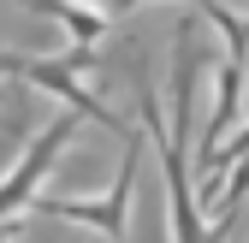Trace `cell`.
<instances>
[{"label":"cell","instance_id":"1","mask_svg":"<svg viewBox=\"0 0 249 243\" xmlns=\"http://www.w3.org/2000/svg\"><path fill=\"white\" fill-rule=\"evenodd\" d=\"M119 142H124V160H119L113 184H107L101 196H30L24 214L95 226L107 243H131V196H137V178H142V131H124Z\"/></svg>","mask_w":249,"mask_h":243},{"label":"cell","instance_id":"2","mask_svg":"<svg viewBox=\"0 0 249 243\" xmlns=\"http://www.w3.org/2000/svg\"><path fill=\"white\" fill-rule=\"evenodd\" d=\"M71 137H77V119H71V113H59L53 125H42V131H36V142H24V155L12 160V172L0 178V220L24 214L30 196H42L48 172H53V160H59V155H66V142H71Z\"/></svg>","mask_w":249,"mask_h":243},{"label":"cell","instance_id":"3","mask_svg":"<svg viewBox=\"0 0 249 243\" xmlns=\"http://www.w3.org/2000/svg\"><path fill=\"white\" fill-rule=\"evenodd\" d=\"M18 77H24V83H36L42 95L66 101V107H71L77 119L101 125L107 137H124V131H131V125H124V119H119V113H113V107L101 101V95H89V89L77 83V71L66 66V53H53V59H30V53H24V59H18Z\"/></svg>","mask_w":249,"mask_h":243},{"label":"cell","instance_id":"4","mask_svg":"<svg viewBox=\"0 0 249 243\" xmlns=\"http://www.w3.org/2000/svg\"><path fill=\"white\" fill-rule=\"evenodd\" d=\"M243 89H249V66L243 59H213V107L202 119V142H196V160L208 166L213 160V148H220V137L237 125V113H243Z\"/></svg>","mask_w":249,"mask_h":243},{"label":"cell","instance_id":"5","mask_svg":"<svg viewBox=\"0 0 249 243\" xmlns=\"http://www.w3.org/2000/svg\"><path fill=\"white\" fill-rule=\"evenodd\" d=\"M196 66H202V36L196 24L172 30V137L190 142V119H196Z\"/></svg>","mask_w":249,"mask_h":243},{"label":"cell","instance_id":"6","mask_svg":"<svg viewBox=\"0 0 249 243\" xmlns=\"http://www.w3.org/2000/svg\"><path fill=\"white\" fill-rule=\"evenodd\" d=\"M18 6H24V12H48V18L71 36V48H95V42L107 36V12L77 6V0H18Z\"/></svg>","mask_w":249,"mask_h":243},{"label":"cell","instance_id":"7","mask_svg":"<svg viewBox=\"0 0 249 243\" xmlns=\"http://www.w3.org/2000/svg\"><path fill=\"white\" fill-rule=\"evenodd\" d=\"M190 6L213 24V36H220L226 59H243V66H249V18H243V12H231V6H220V0H190Z\"/></svg>","mask_w":249,"mask_h":243},{"label":"cell","instance_id":"8","mask_svg":"<svg viewBox=\"0 0 249 243\" xmlns=\"http://www.w3.org/2000/svg\"><path fill=\"white\" fill-rule=\"evenodd\" d=\"M18 59H24V53H6V48H0V83H12V77H18Z\"/></svg>","mask_w":249,"mask_h":243},{"label":"cell","instance_id":"9","mask_svg":"<svg viewBox=\"0 0 249 243\" xmlns=\"http://www.w3.org/2000/svg\"><path fill=\"white\" fill-rule=\"evenodd\" d=\"M12 237H18V214H12V220H0V243H12Z\"/></svg>","mask_w":249,"mask_h":243},{"label":"cell","instance_id":"10","mask_svg":"<svg viewBox=\"0 0 249 243\" xmlns=\"http://www.w3.org/2000/svg\"><path fill=\"white\" fill-rule=\"evenodd\" d=\"M77 6H95V12H107V0H77Z\"/></svg>","mask_w":249,"mask_h":243},{"label":"cell","instance_id":"11","mask_svg":"<svg viewBox=\"0 0 249 243\" xmlns=\"http://www.w3.org/2000/svg\"><path fill=\"white\" fill-rule=\"evenodd\" d=\"M6 95H12V83H0V107H6Z\"/></svg>","mask_w":249,"mask_h":243}]
</instances>
